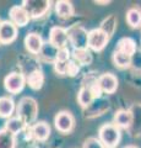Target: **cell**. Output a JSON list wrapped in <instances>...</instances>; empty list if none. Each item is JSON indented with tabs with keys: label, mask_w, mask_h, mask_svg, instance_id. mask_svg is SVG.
<instances>
[{
	"label": "cell",
	"mask_w": 141,
	"mask_h": 148,
	"mask_svg": "<svg viewBox=\"0 0 141 148\" xmlns=\"http://www.w3.org/2000/svg\"><path fill=\"white\" fill-rule=\"evenodd\" d=\"M66 63H63V62H57L54 61V68H55V72L58 74H61V75H65V69H66Z\"/></svg>",
	"instance_id": "cell-29"
},
{
	"label": "cell",
	"mask_w": 141,
	"mask_h": 148,
	"mask_svg": "<svg viewBox=\"0 0 141 148\" xmlns=\"http://www.w3.org/2000/svg\"><path fill=\"white\" fill-rule=\"evenodd\" d=\"M67 40L74 48H87L88 32L81 25H72L66 30Z\"/></svg>",
	"instance_id": "cell-3"
},
{
	"label": "cell",
	"mask_w": 141,
	"mask_h": 148,
	"mask_svg": "<svg viewBox=\"0 0 141 148\" xmlns=\"http://www.w3.org/2000/svg\"><path fill=\"white\" fill-rule=\"evenodd\" d=\"M70 51L69 48H61V49H58L57 51V56H55V61L57 62H63V63H66L70 61Z\"/></svg>",
	"instance_id": "cell-27"
},
{
	"label": "cell",
	"mask_w": 141,
	"mask_h": 148,
	"mask_svg": "<svg viewBox=\"0 0 141 148\" xmlns=\"http://www.w3.org/2000/svg\"><path fill=\"white\" fill-rule=\"evenodd\" d=\"M17 37V27L11 21H3L0 27V43L9 45L12 43Z\"/></svg>",
	"instance_id": "cell-10"
},
{
	"label": "cell",
	"mask_w": 141,
	"mask_h": 148,
	"mask_svg": "<svg viewBox=\"0 0 141 148\" xmlns=\"http://www.w3.org/2000/svg\"><path fill=\"white\" fill-rule=\"evenodd\" d=\"M134 122V114L130 110H118L114 114V125L119 128H129Z\"/></svg>",
	"instance_id": "cell-12"
},
{
	"label": "cell",
	"mask_w": 141,
	"mask_h": 148,
	"mask_svg": "<svg viewBox=\"0 0 141 148\" xmlns=\"http://www.w3.org/2000/svg\"><path fill=\"white\" fill-rule=\"evenodd\" d=\"M82 148H106L97 137H90L84 142Z\"/></svg>",
	"instance_id": "cell-28"
},
{
	"label": "cell",
	"mask_w": 141,
	"mask_h": 148,
	"mask_svg": "<svg viewBox=\"0 0 141 148\" xmlns=\"http://www.w3.org/2000/svg\"><path fill=\"white\" fill-rule=\"evenodd\" d=\"M113 63L115 64V67L120 68V69L129 68L130 64H131V57H129V56H126V54L115 49L114 53H113Z\"/></svg>",
	"instance_id": "cell-25"
},
{
	"label": "cell",
	"mask_w": 141,
	"mask_h": 148,
	"mask_svg": "<svg viewBox=\"0 0 141 148\" xmlns=\"http://www.w3.org/2000/svg\"><path fill=\"white\" fill-rule=\"evenodd\" d=\"M123 148H139V147H136V146L130 145V146H125V147H123Z\"/></svg>",
	"instance_id": "cell-30"
},
{
	"label": "cell",
	"mask_w": 141,
	"mask_h": 148,
	"mask_svg": "<svg viewBox=\"0 0 141 148\" xmlns=\"http://www.w3.org/2000/svg\"><path fill=\"white\" fill-rule=\"evenodd\" d=\"M0 148H16V136L7 130H0Z\"/></svg>",
	"instance_id": "cell-22"
},
{
	"label": "cell",
	"mask_w": 141,
	"mask_h": 148,
	"mask_svg": "<svg viewBox=\"0 0 141 148\" xmlns=\"http://www.w3.org/2000/svg\"><path fill=\"white\" fill-rule=\"evenodd\" d=\"M67 34L66 30L59 26H54L49 31V45L55 49L65 48L67 45Z\"/></svg>",
	"instance_id": "cell-8"
},
{
	"label": "cell",
	"mask_w": 141,
	"mask_h": 148,
	"mask_svg": "<svg viewBox=\"0 0 141 148\" xmlns=\"http://www.w3.org/2000/svg\"><path fill=\"white\" fill-rule=\"evenodd\" d=\"M25 126L26 125L21 119H19V117H10L5 122V127L4 128L7 130L9 132H11V133H13V135L16 136V133L21 132L22 130L25 128Z\"/></svg>",
	"instance_id": "cell-24"
},
{
	"label": "cell",
	"mask_w": 141,
	"mask_h": 148,
	"mask_svg": "<svg viewBox=\"0 0 141 148\" xmlns=\"http://www.w3.org/2000/svg\"><path fill=\"white\" fill-rule=\"evenodd\" d=\"M126 22L130 27L133 29H138L141 25V9L135 6V8H130L126 11Z\"/></svg>",
	"instance_id": "cell-21"
},
{
	"label": "cell",
	"mask_w": 141,
	"mask_h": 148,
	"mask_svg": "<svg viewBox=\"0 0 141 148\" xmlns=\"http://www.w3.org/2000/svg\"><path fill=\"white\" fill-rule=\"evenodd\" d=\"M31 135H32L34 140L43 142L45 140H48V137L51 136V126L44 121L36 122L31 127Z\"/></svg>",
	"instance_id": "cell-14"
},
{
	"label": "cell",
	"mask_w": 141,
	"mask_h": 148,
	"mask_svg": "<svg viewBox=\"0 0 141 148\" xmlns=\"http://www.w3.org/2000/svg\"><path fill=\"white\" fill-rule=\"evenodd\" d=\"M26 84V78L21 73H10L4 79V86L10 94H19Z\"/></svg>",
	"instance_id": "cell-7"
},
{
	"label": "cell",
	"mask_w": 141,
	"mask_h": 148,
	"mask_svg": "<svg viewBox=\"0 0 141 148\" xmlns=\"http://www.w3.org/2000/svg\"><path fill=\"white\" fill-rule=\"evenodd\" d=\"M71 56L72 61H75L79 66H88L92 62V54L88 48H74Z\"/></svg>",
	"instance_id": "cell-15"
},
{
	"label": "cell",
	"mask_w": 141,
	"mask_h": 148,
	"mask_svg": "<svg viewBox=\"0 0 141 148\" xmlns=\"http://www.w3.org/2000/svg\"><path fill=\"white\" fill-rule=\"evenodd\" d=\"M25 46L26 49L32 54H39L43 48V40L38 34H28L25 37Z\"/></svg>",
	"instance_id": "cell-13"
},
{
	"label": "cell",
	"mask_w": 141,
	"mask_h": 148,
	"mask_svg": "<svg viewBox=\"0 0 141 148\" xmlns=\"http://www.w3.org/2000/svg\"><path fill=\"white\" fill-rule=\"evenodd\" d=\"M104 34H106L109 38L114 35V32H115V29H117V18L114 15H111V16H108L107 18H104V20L102 21V24H101V27H99Z\"/></svg>",
	"instance_id": "cell-23"
},
{
	"label": "cell",
	"mask_w": 141,
	"mask_h": 148,
	"mask_svg": "<svg viewBox=\"0 0 141 148\" xmlns=\"http://www.w3.org/2000/svg\"><path fill=\"white\" fill-rule=\"evenodd\" d=\"M80 72V66L77 64L75 61L70 59L66 64V69H65V75H69V77H75Z\"/></svg>",
	"instance_id": "cell-26"
},
{
	"label": "cell",
	"mask_w": 141,
	"mask_h": 148,
	"mask_svg": "<svg viewBox=\"0 0 141 148\" xmlns=\"http://www.w3.org/2000/svg\"><path fill=\"white\" fill-rule=\"evenodd\" d=\"M108 42H109V37L101 29H93L88 32L87 47L94 51V52H101L108 45Z\"/></svg>",
	"instance_id": "cell-5"
},
{
	"label": "cell",
	"mask_w": 141,
	"mask_h": 148,
	"mask_svg": "<svg viewBox=\"0 0 141 148\" xmlns=\"http://www.w3.org/2000/svg\"><path fill=\"white\" fill-rule=\"evenodd\" d=\"M15 111V101L10 96H1L0 98V117L10 119Z\"/></svg>",
	"instance_id": "cell-17"
},
{
	"label": "cell",
	"mask_w": 141,
	"mask_h": 148,
	"mask_svg": "<svg viewBox=\"0 0 141 148\" xmlns=\"http://www.w3.org/2000/svg\"><path fill=\"white\" fill-rule=\"evenodd\" d=\"M117 51L129 56V57H133V54H135V52H136L135 41L133 38H130V37H123V38L118 41Z\"/></svg>",
	"instance_id": "cell-16"
},
{
	"label": "cell",
	"mask_w": 141,
	"mask_h": 148,
	"mask_svg": "<svg viewBox=\"0 0 141 148\" xmlns=\"http://www.w3.org/2000/svg\"><path fill=\"white\" fill-rule=\"evenodd\" d=\"M17 117L21 119L25 125H31L34 122L38 115V104L31 96H25L19 101L17 105Z\"/></svg>",
	"instance_id": "cell-1"
},
{
	"label": "cell",
	"mask_w": 141,
	"mask_h": 148,
	"mask_svg": "<svg viewBox=\"0 0 141 148\" xmlns=\"http://www.w3.org/2000/svg\"><path fill=\"white\" fill-rule=\"evenodd\" d=\"M77 101H79V104L82 109H87L93 104L94 98L87 86L82 85V88L80 89L79 94H77Z\"/></svg>",
	"instance_id": "cell-19"
},
{
	"label": "cell",
	"mask_w": 141,
	"mask_h": 148,
	"mask_svg": "<svg viewBox=\"0 0 141 148\" xmlns=\"http://www.w3.org/2000/svg\"><path fill=\"white\" fill-rule=\"evenodd\" d=\"M55 12L60 18H69L74 15V6L70 1L66 0H59L55 3Z\"/></svg>",
	"instance_id": "cell-18"
},
{
	"label": "cell",
	"mask_w": 141,
	"mask_h": 148,
	"mask_svg": "<svg viewBox=\"0 0 141 148\" xmlns=\"http://www.w3.org/2000/svg\"><path fill=\"white\" fill-rule=\"evenodd\" d=\"M121 138L120 128L114 123H104L98 130V140L106 148H114L119 145Z\"/></svg>",
	"instance_id": "cell-2"
},
{
	"label": "cell",
	"mask_w": 141,
	"mask_h": 148,
	"mask_svg": "<svg viewBox=\"0 0 141 148\" xmlns=\"http://www.w3.org/2000/svg\"><path fill=\"white\" fill-rule=\"evenodd\" d=\"M43 83H44V75L38 69L31 72L28 74V77H27V84L33 90H39L43 86Z\"/></svg>",
	"instance_id": "cell-20"
},
{
	"label": "cell",
	"mask_w": 141,
	"mask_h": 148,
	"mask_svg": "<svg viewBox=\"0 0 141 148\" xmlns=\"http://www.w3.org/2000/svg\"><path fill=\"white\" fill-rule=\"evenodd\" d=\"M9 16H10V20L16 27H24L26 25H28V22L31 20V17L28 15V12L25 10L24 6H12L9 11Z\"/></svg>",
	"instance_id": "cell-9"
},
{
	"label": "cell",
	"mask_w": 141,
	"mask_h": 148,
	"mask_svg": "<svg viewBox=\"0 0 141 148\" xmlns=\"http://www.w3.org/2000/svg\"><path fill=\"white\" fill-rule=\"evenodd\" d=\"M51 4L52 3L49 0H25L22 3V6L28 12L30 17L38 18V17H42L49 11Z\"/></svg>",
	"instance_id": "cell-4"
},
{
	"label": "cell",
	"mask_w": 141,
	"mask_h": 148,
	"mask_svg": "<svg viewBox=\"0 0 141 148\" xmlns=\"http://www.w3.org/2000/svg\"><path fill=\"white\" fill-rule=\"evenodd\" d=\"M1 22H3V21H0V27H1Z\"/></svg>",
	"instance_id": "cell-31"
},
{
	"label": "cell",
	"mask_w": 141,
	"mask_h": 148,
	"mask_svg": "<svg viewBox=\"0 0 141 148\" xmlns=\"http://www.w3.org/2000/svg\"><path fill=\"white\" fill-rule=\"evenodd\" d=\"M98 85L102 92L106 94H113L118 89V79L114 74L104 73L98 78Z\"/></svg>",
	"instance_id": "cell-11"
},
{
	"label": "cell",
	"mask_w": 141,
	"mask_h": 148,
	"mask_svg": "<svg viewBox=\"0 0 141 148\" xmlns=\"http://www.w3.org/2000/svg\"><path fill=\"white\" fill-rule=\"evenodd\" d=\"M54 123H55V128L60 133H70L75 127V117L69 111H60L57 114L55 119H54Z\"/></svg>",
	"instance_id": "cell-6"
}]
</instances>
